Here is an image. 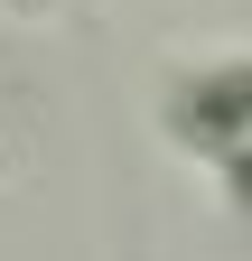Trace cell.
I'll list each match as a JSON object with an SVG mask.
<instances>
[{
    "instance_id": "obj_1",
    "label": "cell",
    "mask_w": 252,
    "mask_h": 261,
    "mask_svg": "<svg viewBox=\"0 0 252 261\" xmlns=\"http://www.w3.org/2000/svg\"><path fill=\"white\" fill-rule=\"evenodd\" d=\"M159 130L178 140V159L215 168V187L252 215V56L187 65V75L159 93Z\"/></svg>"
},
{
    "instance_id": "obj_2",
    "label": "cell",
    "mask_w": 252,
    "mask_h": 261,
    "mask_svg": "<svg viewBox=\"0 0 252 261\" xmlns=\"http://www.w3.org/2000/svg\"><path fill=\"white\" fill-rule=\"evenodd\" d=\"M10 10H47V0H10Z\"/></svg>"
}]
</instances>
